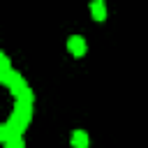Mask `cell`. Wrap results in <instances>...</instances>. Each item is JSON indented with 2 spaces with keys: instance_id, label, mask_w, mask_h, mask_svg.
<instances>
[{
  "instance_id": "6da1fadb",
  "label": "cell",
  "mask_w": 148,
  "mask_h": 148,
  "mask_svg": "<svg viewBox=\"0 0 148 148\" xmlns=\"http://www.w3.org/2000/svg\"><path fill=\"white\" fill-rule=\"evenodd\" d=\"M0 81L5 83V88L14 97V109H12L9 118L5 120V125L0 130V136H2V143H5V141H12V139H23V132H25L30 118H32V92H30L28 83L23 81L21 72L12 69L9 58L5 53L0 56Z\"/></svg>"
},
{
  "instance_id": "7a4b0ae2",
  "label": "cell",
  "mask_w": 148,
  "mask_h": 148,
  "mask_svg": "<svg viewBox=\"0 0 148 148\" xmlns=\"http://www.w3.org/2000/svg\"><path fill=\"white\" fill-rule=\"evenodd\" d=\"M86 51H88V44H86V39H83L81 35H72V37H67V53H69V56H74V58H83Z\"/></svg>"
},
{
  "instance_id": "3957f363",
  "label": "cell",
  "mask_w": 148,
  "mask_h": 148,
  "mask_svg": "<svg viewBox=\"0 0 148 148\" xmlns=\"http://www.w3.org/2000/svg\"><path fill=\"white\" fill-rule=\"evenodd\" d=\"M88 12L97 23L106 21V0H90L88 2Z\"/></svg>"
},
{
  "instance_id": "277c9868",
  "label": "cell",
  "mask_w": 148,
  "mask_h": 148,
  "mask_svg": "<svg viewBox=\"0 0 148 148\" xmlns=\"http://www.w3.org/2000/svg\"><path fill=\"white\" fill-rule=\"evenodd\" d=\"M69 146H72V148H88V146H90V136H88V132H83V130H74L72 136H69Z\"/></svg>"
},
{
  "instance_id": "5b68a950",
  "label": "cell",
  "mask_w": 148,
  "mask_h": 148,
  "mask_svg": "<svg viewBox=\"0 0 148 148\" xmlns=\"http://www.w3.org/2000/svg\"><path fill=\"white\" fill-rule=\"evenodd\" d=\"M5 148H23V139H12V141H5Z\"/></svg>"
}]
</instances>
